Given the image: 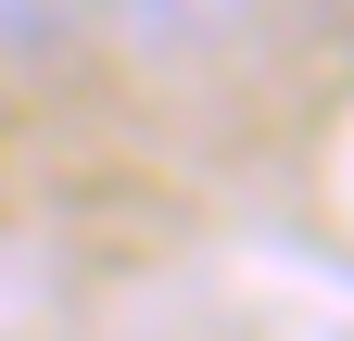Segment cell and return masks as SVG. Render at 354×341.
I'll use <instances>...</instances> for the list:
<instances>
[{
	"label": "cell",
	"mask_w": 354,
	"mask_h": 341,
	"mask_svg": "<svg viewBox=\"0 0 354 341\" xmlns=\"http://www.w3.org/2000/svg\"><path fill=\"white\" fill-rule=\"evenodd\" d=\"M266 13V0H88V26H114L140 64H203Z\"/></svg>",
	"instance_id": "cell-1"
},
{
	"label": "cell",
	"mask_w": 354,
	"mask_h": 341,
	"mask_svg": "<svg viewBox=\"0 0 354 341\" xmlns=\"http://www.w3.org/2000/svg\"><path fill=\"white\" fill-rule=\"evenodd\" d=\"M76 38H88V0H0V76L76 64Z\"/></svg>",
	"instance_id": "cell-2"
},
{
	"label": "cell",
	"mask_w": 354,
	"mask_h": 341,
	"mask_svg": "<svg viewBox=\"0 0 354 341\" xmlns=\"http://www.w3.org/2000/svg\"><path fill=\"white\" fill-rule=\"evenodd\" d=\"M304 13H354V0H304Z\"/></svg>",
	"instance_id": "cell-3"
}]
</instances>
